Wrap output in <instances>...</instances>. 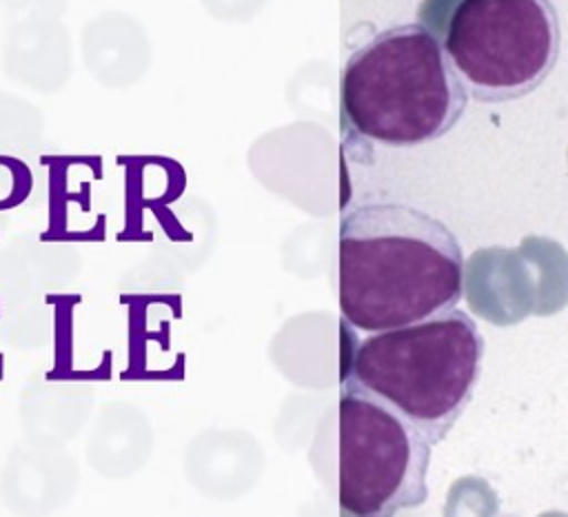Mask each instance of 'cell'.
<instances>
[{"mask_svg": "<svg viewBox=\"0 0 568 517\" xmlns=\"http://www.w3.org/2000/svg\"><path fill=\"white\" fill-rule=\"evenodd\" d=\"M468 91L435 36L419 22L377 31L344 62L342 133L384 146L444 138L464 115Z\"/></svg>", "mask_w": 568, "mask_h": 517, "instance_id": "7a4b0ae2", "label": "cell"}, {"mask_svg": "<svg viewBox=\"0 0 568 517\" xmlns=\"http://www.w3.org/2000/svg\"><path fill=\"white\" fill-rule=\"evenodd\" d=\"M337 501L351 517H397L428 499L433 444L397 410L342 377Z\"/></svg>", "mask_w": 568, "mask_h": 517, "instance_id": "5b68a950", "label": "cell"}, {"mask_svg": "<svg viewBox=\"0 0 568 517\" xmlns=\"http://www.w3.org/2000/svg\"><path fill=\"white\" fill-rule=\"evenodd\" d=\"M464 295V251L435 215L362 202L337 229V304L346 324L379 333L450 311Z\"/></svg>", "mask_w": 568, "mask_h": 517, "instance_id": "6da1fadb", "label": "cell"}, {"mask_svg": "<svg viewBox=\"0 0 568 517\" xmlns=\"http://www.w3.org/2000/svg\"><path fill=\"white\" fill-rule=\"evenodd\" d=\"M484 335L462 308L364 337L344 379L408 419L433 446L468 408L481 375Z\"/></svg>", "mask_w": 568, "mask_h": 517, "instance_id": "3957f363", "label": "cell"}, {"mask_svg": "<svg viewBox=\"0 0 568 517\" xmlns=\"http://www.w3.org/2000/svg\"><path fill=\"white\" fill-rule=\"evenodd\" d=\"M417 22L479 102L532 93L559 60L561 27L550 0H422Z\"/></svg>", "mask_w": 568, "mask_h": 517, "instance_id": "277c9868", "label": "cell"}]
</instances>
